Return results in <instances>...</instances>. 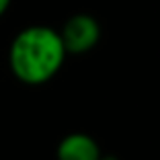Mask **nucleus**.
<instances>
[{"label": "nucleus", "mask_w": 160, "mask_h": 160, "mask_svg": "<svg viewBox=\"0 0 160 160\" xmlns=\"http://www.w3.org/2000/svg\"><path fill=\"white\" fill-rule=\"evenodd\" d=\"M60 33L45 25H31L14 35L8 47V66L23 84H45L60 72L66 60Z\"/></svg>", "instance_id": "1"}, {"label": "nucleus", "mask_w": 160, "mask_h": 160, "mask_svg": "<svg viewBox=\"0 0 160 160\" xmlns=\"http://www.w3.org/2000/svg\"><path fill=\"white\" fill-rule=\"evenodd\" d=\"M60 33V39L64 43V49L66 53H86L90 52L97 43H99V37H101V27L97 23L94 17L90 14H72L70 19L64 23Z\"/></svg>", "instance_id": "2"}, {"label": "nucleus", "mask_w": 160, "mask_h": 160, "mask_svg": "<svg viewBox=\"0 0 160 160\" xmlns=\"http://www.w3.org/2000/svg\"><path fill=\"white\" fill-rule=\"evenodd\" d=\"M56 156L58 160H101V150L94 138L74 132L60 140Z\"/></svg>", "instance_id": "3"}, {"label": "nucleus", "mask_w": 160, "mask_h": 160, "mask_svg": "<svg viewBox=\"0 0 160 160\" xmlns=\"http://www.w3.org/2000/svg\"><path fill=\"white\" fill-rule=\"evenodd\" d=\"M10 2H12V0H0V19H2V17H4V12L8 10Z\"/></svg>", "instance_id": "4"}]
</instances>
